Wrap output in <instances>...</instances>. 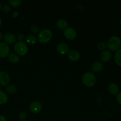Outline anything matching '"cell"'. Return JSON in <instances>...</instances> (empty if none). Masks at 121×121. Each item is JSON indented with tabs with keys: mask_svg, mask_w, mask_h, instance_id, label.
I'll return each instance as SVG.
<instances>
[{
	"mask_svg": "<svg viewBox=\"0 0 121 121\" xmlns=\"http://www.w3.org/2000/svg\"><path fill=\"white\" fill-rule=\"evenodd\" d=\"M107 47L110 52H117L121 47V39L118 35H113L109 39Z\"/></svg>",
	"mask_w": 121,
	"mask_h": 121,
	"instance_id": "cell-1",
	"label": "cell"
},
{
	"mask_svg": "<svg viewBox=\"0 0 121 121\" xmlns=\"http://www.w3.org/2000/svg\"><path fill=\"white\" fill-rule=\"evenodd\" d=\"M82 80L84 85L87 87H92L95 85L96 78L95 74L92 72H86L83 75Z\"/></svg>",
	"mask_w": 121,
	"mask_h": 121,
	"instance_id": "cell-2",
	"label": "cell"
},
{
	"mask_svg": "<svg viewBox=\"0 0 121 121\" xmlns=\"http://www.w3.org/2000/svg\"><path fill=\"white\" fill-rule=\"evenodd\" d=\"M52 35L53 34L50 30L44 28L40 31L38 34V40L41 43H47L52 40Z\"/></svg>",
	"mask_w": 121,
	"mask_h": 121,
	"instance_id": "cell-3",
	"label": "cell"
},
{
	"mask_svg": "<svg viewBox=\"0 0 121 121\" xmlns=\"http://www.w3.org/2000/svg\"><path fill=\"white\" fill-rule=\"evenodd\" d=\"M14 50L16 54L20 56H24L28 52V47L25 43L19 42L16 43L14 46Z\"/></svg>",
	"mask_w": 121,
	"mask_h": 121,
	"instance_id": "cell-4",
	"label": "cell"
},
{
	"mask_svg": "<svg viewBox=\"0 0 121 121\" xmlns=\"http://www.w3.org/2000/svg\"><path fill=\"white\" fill-rule=\"evenodd\" d=\"M64 35L67 39L69 40H74L76 37V31L72 27H67L64 31Z\"/></svg>",
	"mask_w": 121,
	"mask_h": 121,
	"instance_id": "cell-5",
	"label": "cell"
},
{
	"mask_svg": "<svg viewBox=\"0 0 121 121\" xmlns=\"http://www.w3.org/2000/svg\"><path fill=\"white\" fill-rule=\"evenodd\" d=\"M56 51L59 54L65 55L69 52V47L68 45L64 43H59L56 46Z\"/></svg>",
	"mask_w": 121,
	"mask_h": 121,
	"instance_id": "cell-6",
	"label": "cell"
},
{
	"mask_svg": "<svg viewBox=\"0 0 121 121\" xmlns=\"http://www.w3.org/2000/svg\"><path fill=\"white\" fill-rule=\"evenodd\" d=\"M10 82L9 74L5 72H0V85L1 86H7Z\"/></svg>",
	"mask_w": 121,
	"mask_h": 121,
	"instance_id": "cell-7",
	"label": "cell"
},
{
	"mask_svg": "<svg viewBox=\"0 0 121 121\" xmlns=\"http://www.w3.org/2000/svg\"><path fill=\"white\" fill-rule=\"evenodd\" d=\"M9 48L7 43H0V58H5L9 55Z\"/></svg>",
	"mask_w": 121,
	"mask_h": 121,
	"instance_id": "cell-8",
	"label": "cell"
},
{
	"mask_svg": "<svg viewBox=\"0 0 121 121\" xmlns=\"http://www.w3.org/2000/svg\"><path fill=\"white\" fill-rule=\"evenodd\" d=\"M42 105L41 103L38 101H34L31 103L30 105V110L33 113H38L41 111Z\"/></svg>",
	"mask_w": 121,
	"mask_h": 121,
	"instance_id": "cell-9",
	"label": "cell"
},
{
	"mask_svg": "<svg viewBox=\"0 0 121 121\" xmlns=\"http://www.w3.org/2000/svg\"><path fill=\"white\" fill-rule=\"evenodd\" d=\"M4 40L7 44H12L16 41V37L15 35L11 33H7L4 35Z\"/></svg>",
	"mask_w": 121,
	"mask_h": 121,
	"instance_id": "cell-10",
	"label": "cell"
},
{
	"mask_svg": "<svg viewBox=\"0 0 121 121\" xmlns=\"http://www.w3.org/2000/svg\"><path fill=\"white\" fill-rule=\"evenodd\" d=\"M100 60L102 61L104 63L108 62L111 60V58H112V53L109 50H105L103 51L100 54Z\"/></svg>",
	"mask_w": 121,
	"mask_h": 121,
	"instance_id": "cell-11",
	"label": "cell"
},
{
	"mask_svg": "<svg viewBox=\"0 0 121 121\" xmlns=\"http://www.w3.org/2000/svg\"><path fill=\"white\" fill-rule=\"evenodd\" d=\"M108 91L112 95H116L119 92V87L115 83H111L108 86Z\"/></svg>",
	"mask_w": 121,
	"mask_h": 121,
	"instance_id": "cell-12",
	"label": "cell"
},
{
	"mask_svg": "<svg viewBox=\"0 0 121 121\" xmlns=\"http://www.w3.org/2000/svg\"><path fill=\"white\" fill-rule=\"evenodd\" d=\"M68 57L71 61H76L79 60L80 57V54L79 52L77 50H72L71 52H69Z\"/></svg>",
	"mask_w": 121,
	"mask_h": 121,
	"instance_id": "cell-13",
	"label": "cell"
},
{
	"mask_svg": "<svg viewBox=\"0 0 121 121\" xmlns=\"http://www.w3.org/2000/svg\"><path fill=\"white\" fill-rule=\"evenodd\" d=\"M56 26L59 30L61 31H65L68 27V22L65 19H60L57 22Z\"/></svg>",
	"mask_w": 121,
	"mask_h": 121,
	"instance_id": "cell-14",
	"label": "cell"
},
{
	"mask_svg": "<svg viewBox=\"0 0 121 121\" xmlns=\"http://www.w3.org/2000/svg\"><path fill=\"white\" fill-rule=\"evenodd\" d=\"M104 69V65L101 62L96 61L92 65V70L95 73H99Z\"/></svg>",
	"mask_w": 121,
	"mask_h": 121,
	"instance_id": "cell-15",
	"label": "cell"
},
{
	"mask_svg": "<svg viewBox=\"0 0 121 121\" xmlns=\"http://www.w3.org/2000/svg\"><path fill=\"white\" fill-rule=\"evenodd\" d=\"M8 60L11 63H17L20 61V58L16 53H11L8 55Z\"/></svg>",
	"mask_w": 121,
	"mask_h": 121,
	"instance_id": "cell-16",
	"label": "cell"
},
{
	"mask_svg": "<svg viewBox=\"0 0 121 121\" xmlns=\"http://www.w3.org/2000/svg\"><path fill=\"white\" fill-rule=\"evenodd\" d=\"M26 41L28 44L30 45H34L37 43V39L35 36L32 34H29L26 37Z\"/></svg>",
	"mask_w": 121,
	"mask_h": 121,
	"instance_id": "cell-17",
	"label": "cell"
},
{
	"mask_svg": "<svg viewBox=\"0 0 121 121\" xmlns=\"http://www.w3.org/2000/svg\"><path fill=\"white\" fill-rule=\"evenodd\" d=\"M8 101V96L6 93L0 90V105L5 104Z\"/></svg>",
	"mask_w": 121,
	"mask_h": 121,
	"instance_id": "cell-18",
	"label": "cell"
},
{
	"mask_svg": "<svg viewBox=\"0 0 121 121\" xmlns=\"http://www.w3.org/2000/svg\"><path fill=\"white\" fill-rule=\"evenodd\" d=\"M5 91L8 94L14 95L16 93L17 91V87L15 86H14L13 85H8L6 87Z\"/></svg>",
	"mask_w": 121,
	"mask_h": 121,
	"instance_id": "cell-19",
	"label": "cell"
},
{
	"mask_svg": "<svg viewBox=\"0 0 121 121\" xmlns=\"http://www.w3.org/2000/svg\"><path fill=\"white\" fill-rule=\"evenodd\" d=\"M114 59L116 63L118 66L121 67V48L118 50L117 52H116L115 54Z\"/></svg>",
	"mask_w": 121,
	"mask_h": 121,
	"instance_id": "cell-20",
	"label": "cell"
},
{
	"mask_svg": "<svg viewBox=\"0 0 121 121\" xmlns=\"http://www.w3.org/2000/svg\"><path fill=\"white\" fill-rule=\"evenodd\" d=\"M9 4L12 7L17 8L21 5L22 4V1L21 0H9Z\"/></svg>",
	"mask_w": 121,
	"mask_h": 121,
	"instance_id": "cell-21",
	"label": "cell"
},
{
	"mask_svg": "<svg viewBox=\"0 0 121 121\" xmlns=\"http://www.w3.org/2000/svg\"><path fill=\"white\" fill-rule=\"evenodd\" d=\"M97 48L99 50H105L106 48H107V44L104 41H100L97 44Z\"/></svg>",
	"mask_w": 121,
	"mask_h": 121,
	"instance_id": "cell-22",
	"label": "cell"
},
{
	"mask_svg": "<svg viewBox=\"0 0 121 121\" xmlns=\"http://www.w3.org/2000/svg\"><path fill=\"white\" fill-rule=\"evenodd\" d=\"M30 31L32 33L35 34H39L40 31V28L38 26L35 24L32 25L30 27Z\"/></svg>",
	"mask_w": 121,
	"mask_h": 121,
	"instance_id": "cell-23",
	"label": "cell"
},
{
	"mask_svg": "<svg viewBox=\"0 0 121 121\" xmlns=\"http://www.w3.org/2000/svg\"><path fill=\"white\" fill-rule=\"evenodd\" d=\"M18 117L19 119H20L21 121H26V118H27V115H26V113H25L23 111H21L18 115Z\"/></svg>",
	"mask_w": 121,
	"mask_h": 121,
	"instance_id": "cell-24",
	"label": "cell"
},
{
	"mask_svg": "<svg viewBox=\"0 0 121 121\" xmlns=\"http://www.w3.org/2000/svg\"><path fill=\"white\" fill-rule=\"evenodd\" d=\"M1 10L4 12V13H8V12L10 11L11 8L10 6L9 5L7 4H4L2 6V8H1Z\"/></svg>",
	"mask_w": 121,
	"mask_h": 121,
	"instance_id": "cell-25",
	"label": "cell"
},
{
	"mask_svg": "<svg viewBox=\"0 0 121 121\" xmlns=\"http://www.w3.org/2000/svg\"><path fill=\"white\" fill-rule=\"evenodd\" d=\"M17 39L18 40L19 42H22V41L24 40V36L22 34L20 33V34H18L17 37Z\"/></svg>",
	"mask_w": 121,
	"mask_h": 121,
	"instance_id": "cell-26",
	"label": "cell"
},
{
	"mask_svg": "<svg viewBox=\"0 0 121 121\" xmlns=\"http://www.w3.org/2000/svg\"><path fill=\"white\" fill-rule=\"evenodd\" d=\"M117 100L118 104L121 106V92H119L117 95Z\"/></svg>",
	"mask_w": 121,
	"mask_h": 121,
	"instance_id": "cell-27",
	"label": "cell"
},
{
	"mask_svg": "<svg viewBox=\"0 0 121 121\" xmlns=\"http://www.w3.org/2000/svg\"><path fill=\"white\" fill-rule=\"evenodd\" d=\"M12 17L13 18H17L18 16V13L17 11H14L11 14Z\"/></svg>",
	"mask_w": 121,
	"mask_h": 121,
	"instance_id": "cell-28",
	"label": "cell"
},
{
	"mask_svg": "<svg viewBox=\"0 0 121 121\" xmlns=\"http://www.w3.org/2000/svg\"><path fill=\"white\" fill-rule=\"evenodd\" d=\"M0 121H7V119L4 115H0Z\"/></svg>",
	"mask_w": 121,
	"mask_h": 121,
	"instance_id": "cell-29",
	"label": "cell"
},
{
	"mask_svg": "<svg viewBox=\"0 0 121 121\" xmlns=\"http://www.w3.org/2000/svg\"><path fill=\"white\" fill-rule=\"evenodd\" d=\"M2 38H3V35H2V33H1V32L0 31V41H1V40H2Z\"/></svg>",
	"mask_w": 121,
	"mask_h": 121,
	"instance_id": "cell-30",
	"label": "cell"
},
{
	"mask_svg": "<svg viewBox=\"0 0 121 121\" xmlns=\"http://www.w3.org/2000/svg\"><path fill=\"white\" fill-rule=\"evenodd\" d=\"M1 24H2V20H1V17H0V27H1Z\"/></svg>",
	"mask_w": 121,
	"mask_h": 121,
	"instance_id": "cell-31",
	"label": "cell"
},
{
	"mask_svg": "<svg viewBox=\"0 0 121 121\" xmlns=\"http://www.w3.org/2000/svg\"><path fill=\"white\" fill-rule=\"evenodd\" d=\"M1 8H2V5H1V4L0 3V11H1Z\"/></svg>",
	"mask_w": 121,
	"mask_h": 121,
	"instance_id": "cell-32",
	"label": "cell"
},
{
	"mask_svg": "<svg viewBox=\"0 0 121 121\" xmlns=\"http://www.w3.org/2000/svg\"><path fill=\"white\" fill-rule=\"evenodd\" d=\"M119 24H120V25H121V18L120 20H119Z\"/></svg>",
	"mask_w": 121,
	"mask_h": 121,
	"instance_id": "cell-33",
	"label": "cell"
},
{
	"mask_svg": "<svg viewBox=\"0 0 121 121\" xmlns=\"http://www.w3.org/2000/svg\"></svg>",
	"mask_w": 121,
	"mask_h": 121,
	"instance_id": "cell-34",
	"label": "cell"
}]
</instances>
